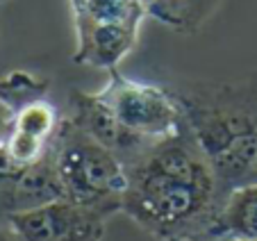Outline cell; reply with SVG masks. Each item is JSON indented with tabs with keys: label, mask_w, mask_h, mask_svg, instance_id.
<instances>
[{
	"label": "cell",
	"mask_w": 257,
	"mask_h": 241,
	"mask_svg": "<svg viewBox=\"0 0 257 241\" xmlns=\"http://www.w3.org/2000/svg\"><path fill=\"white\" fill-rule=\"evenodd\" d=\"M127 189L123 209L157 239L212 234L223 193L189 128L125 166Z\"/></svg>",
	"instance_id": "obj_1"
},
{
	"label": "cell",
	"mask_w": 257,
	"mask_h": 241,
	"mask_svg": "<svg viewBox=\"0 0 257 241\" xmlns=\"http://www.w3.org/2000/svg\"><path fill=\"white\" fill-rule=\"evenodd\" d=\"M228 241H255V239H228Z\"/></svg>",
	"instance_id": "obj_13"
},
{
	"label": "cell",
	"mask_w": 257,
	"mask_h": 241,
	"mask_svg": "<svg viewBox=\"0 0 257 241\" xmlns=\"http://www.w3.org/2000/svg\"><path fill=\"white\" fill-rule=\"evenodd\" d=\"M62 116L53 102L37 100L14 114L12 128L0 150L16 166H32L46 157L53 148Z\"/></svg>",
	"instance_id": "obj_7"
},
{
	"label": "cell",
	"mask_w": 257,
	"mask_h": 241,
	"mask_svg": "<svg viewBox=\"0 0 257 241\" xmlns=\"http://www.w3.org/2000/svg\"><path fill=\"white\" fill-rule=\"evenodd\" d=\"M205 3H207V5H209V10H212V12H214V7L218 5V0H205Z\"/></svg>",
	"instance_id": "obj_12"
},
{
	"label": "cell",
	"mask_w": 257,
	"mask_h": 241,
	"mask_svg": "<svg viewBox=\"0 0 257 241\" xmlns=\"http://www.w3.org/2000/svg\"><path fill=\"white\" fill-rule=\"evenodd\" d=\"M171 91L223 200L234 189L257 182V82H196Z\"/></svg>",
	"instance_id": "obj_3"
},
{
	"label": "cell",
	"mask_w": 257,
	"mask_h": 241,
	"mask_svg": "<svg viewBox=\"0 0 257 241\" xmlns=\"http://www.w3.org/2000/svg\"><path fill=\"white\" fill-rule=\"evenodd\" d=\"M212 234L223 239L257 241V182L239 187L225 196Z\"/></svg>",
	"instance_id": "obj_8"
},
{
	"label": "cell",
	"mask_w": 257,
	"mask_h": 241,
	"mask_svg": "<svg viewBox=\"0 0 257 241\" xmlns=\"http://www.w3.org/2000/svg\"><path fill=\"white\" fill-rule=\"evenodd\" d=\"M12 118H14V114H12V109L5 105V102H0V146L5 144L7 135H10Z\"/></svg>",
	"instance_id": "obj_10"
},
{
	"label": "cell",
	"mask_w": 257,
	"mask_h": 241,
	"mask_svg": "<svg viewBox=\"0 0 257 241\" xmlns=\"http://www.w3.org/2000/svg\"><path fill=\"white\" fill-rule=\"evenodd\" d=\"M48 89L50 82L46 77L34 75L30 71H12L5 77H0V102H5L12 114H16L32 102L44 100Z\"/></svg>",
	"instance_id": "obj_9"
},
{
	"label": "cell",
	"mask_w": 257,
	"mask_h": 241,
	"mask_svg": "<svg viewBox=\"0 0 257 241\" xmlns=\"http://www.w3.org/2000/svg\"><path fill=\"white\" fill-rule=\"evenodd\" d=\"M71 12L73 62L102 71H114L132 53L148 16L144 0H71Z\"/></svg>",
	"instance_id": "obj_5"
},
{
	"label": "cell",
	"mask_w": 257,
	"mask_h": 241,
	"mask_svg": "<svg viewBox=\"0 0 257 241\" xmlns=\"http://www.w3.org/2000/svg\"><path fill=\"white\" fill-rule=\"evenodd\" d=\"M0 3H5V0H0Z\"/></svg>",
	"instance_id": "obj_14"
},
{
	"label": "cell",
	"mask_w": 257,
	"mask_h": 241,
	"mask_svg": "<svg viewBox=\"0 0 257 241\" xmlns=\"http://www.w3.org/2000/svg\"><path fill=\"white\" fill-rule=\"evenodd\" d=\"M50 155L66 200L107 216L123 209V193L127 189L123 162L68 116L59 123Z\"/></svg>",
	"instance_id": "obj_4"
},
{
	"label": "cell",
	"mask_w": 257,
	"mask_h": 241,
	"mask_svg": "<svg viewBox=\"0 0 257 241\" xmlns=\"http://www.w3.org/2000/svg\"><path fill=\"white\" fill-rule=\"evenodd\" d=\"M68 118L112 150L123 166L187 128L171 89L130 80L118 68L109 71L100 91H71Z\"/></svg>",
	"instance_id": "obj_2"
},
{
	"label": "cell",
	"mask_w": 257,
	"mask_h": 241,
	"mask_svg": "<svg viewBox=\"0 0 257 241\" xmlns=\"http://www.w3.org/2000/svg\"><path fill=\"white\" fill-rule=\"evenodd\" d=\"M169 241H228L223 236H216V234H189V236H175V239H169Z\"/></svg>",
	"instance_id": "obj_11"
},
{
	"label": "cell",
	"mask_w": 257,
	"mask_h": 241,
	"mask_svg": "<svg viewBox=\"0 0 257 241\" xmlns=\"http://www.w3.org/2000/svg\"><path fill=\"white\" fill-rule=\"evenodd\" d=\"M107 214L75 205L66 198L28 212L12 214L7 227L16 241H100Z\"/></svg>",
	"instance_id": "obj_6"
}]
</instances>
